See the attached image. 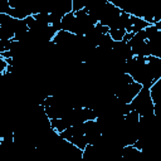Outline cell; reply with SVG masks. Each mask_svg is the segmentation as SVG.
Instances as JSON below:
<instances>
[{
  "instance_id": "obj_1",
  "label": "cell",
  "mask_w": 161,
  "mask_h": 161,
  "mask_svg": "<svg viewBox=\"0 0 161 161\" xmlns=\"http://www.w3.org/2000/svg\"><path fill=\"white\" fill-rule=\"evenodd\" d=\"M130 107L132 111H135L140 117H150V116H155L153 114V109H155V104L151 99L150 96V91L148 88L142 87L141 91L137 93V96L132 99V102L130 103Z\"/></svg>"
},
{
  "instance_id": "obj_2",
  "label": "cell",
  "mask_w": 161,
  "mask_h": 161,
  "mask_svg": "<svg viewBox=\"0 0 161 161\" xmlns=\"http://www.w3.org/2000/svg\"><path fill=\"white\" fill-rule=\"evenodd\" d=\"M142 86L136 83V82H132L127 86H123L121 88H118L117 91L113 92V96L116 97V99L122 103V104H130L132 102V99L137 96V93L141 91Z\"/></svg>"
},
{
  "instance_id": "obj_3",
  "label": "cell",
  "mask_w": 161,
  "mask_h": 161,
  "mask_svg": "<svg viewBox=\"0 0 161 161\" xmlns=\"http://www.w3.org/2000/svg\"><path fill=\"white\" fill-rule=\"evenodd\" d=\"M125 34H126V30L123 29H108V35L113 42H122Z\"/></svg>"
},
{
  "instance_id": "obj_4",
  "label": "cell",
  "mask_w": 161,
  "mask_h": 161,
  "mask_svg": "<svg viewBox=\"0 0 161 161\" xmlns=\"http://www.w3.org/2000/svg\"><path fill=\"white\" fill-rule=\"evenodd\" d=\"M8 67H9L8 62H6L3 57H0V80H1V78L5 75V73L8 72Z\"/></svg>"
}]
</instances>
